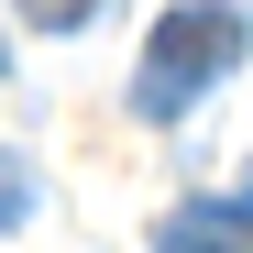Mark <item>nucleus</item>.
<instances>
[{
	"instance_id": "nucleus-6",
	"label": "nucleus",
	"mask_w": 253,
	"mask_h": 253,
	"mask_svg": "<svg viewBox=\"0 0 253 253\" xmlns=\"http://www.w3.org/2000/svg\"><path fill=\"white\" fill-rule=\"evenodd\" d=\"M0 77H11V44H0Z\"/></svg>"
},
{
	"instance_id": "nucleus-5",
	"label": "nucleus",
	"mask_w": 253,
	"mask_h": 253,
	"mask_svg": "<svg viewBox=\"0 0 253 253\" xmlns=\"http://www.w3.org/2000/svg\"><path fill=\"white\" fill-rule=\"evenodd\" d=\"M231 209H242V220H253V176H242V198H231Z\"/></svg>"
},
{
	"instance_id": "nucleus-2",
	"label": "nucleus",
	"mask_w": 253,
	"mask_h": 253,
	"mask_svg": "<svg viewBox=\"0 0 253 253\" xmlns=\"http://www.w3.org/2000/svg\"><path fill=\"white\" fill-rule=\"evenodd\" d=\"M154 253H253V220H242L231 198H187V209H165Z\"/></svg>"
},
{
	"instance_id": "nucleus-3",
	"label": "nucleus",
	"mask_w": 253,
	"mask_h": 253,
	"mask_svg": "<svg viewBox=\"0 0 253 253\" xmlns=\"http://www.w3.org/2000/svg\"><path fill=\"white\" fill-rule=\"evenodd\" d=\"M88 11H99V0H22V22H33V33H77Z\"/></svg>"
},
{
	"instance_id": "nucleus-4",
	"label": "nucleus",
	"mask_w": 253,
	"mask_h": 253,
	"mask_svg": "<svg viewBox=\"0 0 253 253\" xmlns=\"http://www.w3.org/2000/svg\"><path fill=\"white\" fill-rule=\"evenodd\" d=\"M22 209H33V165H22V154H0V231H11Z\"/></svg>"
},
{
	"instance_id": "nucleus-1",
	"label": "nucleus",
	"mask_w": 253,
	"mask_h": 253,
	"mask_svg": "<svg viewBox=\"0 0 253 253\" xmlns=\"http://www.w3.org/2000/svg\"><path fill=\"white\" fill-rule=\"evenodd\" d=\"M231 66H242V11H231V0H176V11L143 33L132 110H143V121H187Z\"/></svg>"
}]
</instances>
